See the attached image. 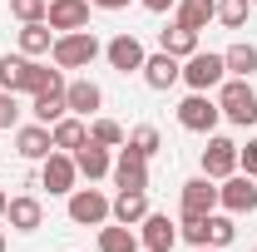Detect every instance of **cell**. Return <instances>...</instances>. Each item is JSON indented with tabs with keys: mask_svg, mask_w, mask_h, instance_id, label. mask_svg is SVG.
Listing matches in <instances>:
<instances>
[{
	"mask_svg": "<svg viewBox=\"0 0 257 252\" xmlns=\"http://www.w3.org/2000/svg\"><path fill=\"white\" fill-rule=\"evenodd\" d=\"M15 40H20V55H30V60H40V55H50V45H55V30H50L45 20H25Z\"/></svg>",
	"mask_w": 257,
	"mask_h": 252,
	"instance_id": "obj_24",
	"label": "cell"
},
{
	"mask_svg": "<svg viewBox=\"0 0 257 252\" xmlns=\"http://www.w3.org/2000/svg\"><path fill=\"white\" fill-rule=\"evenodd\" d=\"M5 218H10V227H15V232H35V227L45 222V208H40V198H30V193H20V198H10Z\"/></svg>",
	"mask_w": 257,
	"mask_h": 252,
	"instance_id": "obj_21",
	"label": "cell"
},
{
	"mask_svg": "<svg viewBox=\"0 0 257 252\" xmlns=\"http://www.w3.org/2000/svg\"><path fill=\"white\" fill-rule=\"evenodd\" d=\"M173 20L203 35V30H208V20H218V0H178V5H173Z\"/></svg>",
	"mask_w": 257,
	"mask_h": 252,
	"instance_id": "obj_23",
	"label": "cell"
},
{
	"mask_svg": "<svg viewBox=\"0 0 257 252\" xmlns=\"http://www.w3.org/2000/svg\"><path fill=\"white\" fill-rule=\"evenodd\" d=\"M252 5H257V0H252Z\"/></svg>",
	"mask_w": 257,
	"mask_h": 252,
	"instance_id": "obj_40",
	"label": "cell"
},
{
	"mask_svg": "<svg viewBox=\"0 0 257 252\" xmlns=\"http://www.w3.org/2000/svg\"><path fill=\"white\" fill-rule=\"evenodd\" d=\"M69 222H79V227H104V222H109V198L99 188H74L69 193Z\"/></svg>",
	"mask_w": 257,
	"mask_h": 252,
	"instance_id": "obj_9",
	"label": "cell"
},
{
	"mask_svg": "<svg viewBox=\"0 0 257 252\" xmlns=\"http://www.w3.org/2000/svg\"><path fill=\"white\" fill-rule=\"evenodd\" d=\"M139 5H144V10H154V15H163V10H173L178 0H139Z\"/></svg>",
	"mask_w": 257,
	"mask_h": 252,
	"instance_id": "obj_35",
	"label": "cell"
},
{
	"mask_svg": "<svg viewBox=\"0 0 257 252\" xmlns=\"http://www.w3.org/2000/svg\"><path fill=\"white\" fill-rule=\"evenodd\" d=\"M45 10H50V0H10V15L25 25V20H45Z\"/></svg>",
	"mask_w": 257,
	"mask_h": 252,
	"instance_id": "obj_32",
	"label": "cell"
},
{
	"mask_svg": "<svg viewBox=\"0 0 257 252\" xmlns=\"http://www.w3.org/2000/svg\"><path fill=\"white\" fill-rule=\"evenodd\" d=\"M237 168H242L247 178H257V139H247V149L237 144Z\"/></svg>",
	"mask_w": 257,
	"mask_h": 252,
	"instance_id": "obj_34",
	"label": "cell"
},
{
	"mask_svg": "<svg viewBox=\"0 0 257 252\" xmlns=\"http://www.w3.org/2000/svg\"><path fill=\"white\" fill-rule=\"evenodd\" d=\"M159 50H168L173 60H188L193 50H198V30H188V25H178V20H173V25L159 35Z\"/></svg>",
	"mask_w": 257,
	"mask_h": 252,
	"instance_id": "obj_27",
	"label": "cell"
},
{
	"mask_svg": "<svg viewBox=\"0 0 257 252\" xmlns=\"http://www.w3.org/2000/svg\"><path fill=\"white\" fill-rule=\"evenodd\" d=\"M50 79H60V69L30 60V55H0V89H10V94H40Z\"/></svg>",
	"mask_w": 257,
	"mask_h": 252,
	"instance_id": "obj_1",
	"label": "cell"
},
{
	"mask_svg": "<svg viewBox=\"0 0 257 252\" xmlns=\"http://www.w3.org/2000/svg\"><path fill=\"white\" fill-rule=\"evenodd\" d=\"M15 119H20V104L10 89H0V129H15Z\"/></svg>",
	"mask_w": 257,
	"mask_h": 252,
	"instance_id": "obj_33",
	"label": "cell"
},
{
	"mask_svg": "<svg viewBox=\"0 0 257 252\" xmlns=\"http://www.w3.org/2000/svg\"><path fill=\"white\" fill-rule=\"evenodd\" d=\"M15 154H20V158H30V163L50 158V154H55L50 124H25V129H15Z\"/></svg>",
	"mask_w": 257,
	"mask_h": 252,
	"instance_id": "obj_19",
	"label": "cell"
},
{
	"mask_svg": "<svg viewBox=\"0 0 257 252\" xmlns=\"http://www.w3.org/2000/svg\"><path fill=\"white\" fill-rule=\"evenodd\" d=\"M193 252H218V247H193Z\"/></svg>",
	"mask_w": 257,
	"mask_h": 252,
	"instance_id": "obj_38",
	"label": "cell"
},
{
	"mask_svg": "<svg viewBox=\"0 0 257 252\" xmlns=\"http://www.w3.org/2000/svg\"><path fill=\"white\" fill-rule=\"evenodd\" d=\"M89 5H99V10H124L128 0H89Z\"/></svg>",
	"mask_w": 257,
	"mask_h": 252,
	"instance_id": "obj_36",
	"label": "cell"
},
{
	"mask_svg": "<svg viewBox=\"0 0 257 252\" xmlns=\"http://www.w3.org/2000/svg\"><path fill=\"white\" fill-rule=\"evenodd\" d=\"M30 114H35V124H60L64 114H69V99H64V74H60V79H50L40 94H30Z\"/></svg>",
	"mask_w": 257,
	"mask_h": 252,
	"instance_id": "obj_13",
	"label": "cell"
},
{
	"mask_svg": "<svg viewBox=\"0 0 257 252\" xmlns=\"http://www.w3.org/2000/svg\"><path fill=\"white\" fill-rule=\"evenodd\" d=\"M223 79H227V64H223V55H213V50H193L188 60H183V84L198 89V94L218 89Z\"/></svg>",
	"mask_w": 257,
	"mask_h": 252,
	"instance_id": "obj_4",
	"label": "cell"
},
{
	"mask_svg": "<svg viewBox=\"0 0 257 252\" xmlns=\"http://www.w3.org/2000/svg\"><path fill=\"white\" fill-rule=\"evenodd\" d=\"M45 25H50L55 35L89 30V0H50V10H45Z\"/></svg>",
	"mask_w": 257,
	"mask_h": 252,
	"instance_id": "obj_14",
	"label": "cell"
},
{
	"mask_svg": "<svg viewBox=\"0 0 257 252\" xmlns=\"http://www.w3.org/2000/svg\"><path fill=\"white\" fill-rule=\"evenodd\" d=\"M99 55H104V45L94 40V30L55 35V45H50V60H55V69H89Z\"/></svg>",
	"mask_w": 257,
	"mask_h": 252,
	"instance_id": "obj_2",
	"label": "cell"
},
{
	"mask_svg": "<svg viewBox=\"0 0 257 252\" xmlns=\"http://www.w3.org/2000/svg\"><path fill=\"white\" fill-rule=\"evenodd\" d=\"M109 173H114L119 188H144V193H149V158L139 154V149H128V144L119 149V158H114Z\"/></svg>",
	"mask_w": 257,
	"mask_h": 252,
	"instance_id": "obj_15",
	"label": "cell"
},
{
	"mask_svg": "<svg viewBox=\"0 0 257 252\" xmlns=\"http://www.w3.org/2000/svg\"><path fill=\"white\" fill-rule=\"evenodd\" d=\"M247 10H252V0H218V20L227 30H242L247 25Z\"/></svg>",
	"mask_w": 257,
	"mask_h": 252,
	"instance_id": "obj_31",
	"label": "cell"
},
{
	"mask_svg": "<svg viewBox=\"0 0 257 252\" xmlns=\"http://www.w3.org/2000/svg\"><path fill=\"white\" fill-rule=\"evenodd\" d=\"M50 139H55V149H60V154H74V149L89 139V124H84L79 114H64L60 124H50Z\"/></svg>",
	"mask_w": 257,
	"mask_h": 252,
	"instance_id": "obj_25",
	"label": "cell"
},
{
	"mask_svg": "<svg viewBox=\"0 0 257 252\" xmlns=\"http://www.w3.org/2000/svg\"><path fill=\"white\" fill-rule=\"evenodd\" d=\"M203 173L213 183H223L227 173H237V144L223 134H208V149H203Z\"/></svg>",
	"mask_w": 257,
	"mask_h": 252,
	"instance_id": "obj_12",
	"label": "cell"
},
{
	"mask_svg": "<svg viewBox=\"0 0 257 252\" xmlns=\"http://www.w3.org/2000/svg\"><path fill=\"white\" fill-rule=\"evenodd\" d=\"M139 247L144 252H173L178 247V222L168 218V213H149V218L139 222Z\"/></svg>",
	"mask_w": 257,
	"mask_h": 252,
	"instance_id": "obj_11",
	"label": "cell"
},
{
	"mask_svg": "<svg viewBox=\"0 0 257 252\" xmlns=\"http://www.w3.org/2000/svg\"><path fill=\"white\" fill-rule=\"evenodd\" d=\"M64 99H69V114H79V119H94L99 104H104V89H99L94 79H69V84H64Z\"/></svg>",
	"mask_w": 257,
	"mask_h": 252,
	"instance_id": "obj_20",
	"label": "cell"
},
{
	"mask_svg": "<svg viewBox=\"0 0 257 252\" xmlns=\"http://www.w3.org/2000/svg\"><path fill=\"white\" fill-rule=\"evenodd\" d=\"M218 208L232 213V218L257 213V178H247V173H227L223 183H218Z\"/></svg>",
	"mask_w": 257,
	"mask_h": 252,
	"instance_id": "obj_5",
	"label": "cell"
},
{
	"mask_svg": "<svg viewBox=\"0 0 257 252\" xmlns=\"http://www.w3.org/2000/svg\"><path fill=\"white\" fill-rule=\"evenodd\" d=\"M99 252H144L139 247V227H124V222L99 227Z\"/></svg>",
	"mask_w": 257,
	"mask_h": 252,
	"instance_id": "obj_26",
	"label": "cell"
},
{
	"mask_svg": "<svg viewBox=\"0 0 257 252\" xmlns=\"http://www.w3.org/2000/svg\"><path fill=\"white\" fill-rule=\"evenodd\" d=\"M128 149H139V154H144V158H154V154H159V149H163V134H159V129H154V124H139V129H134V134H128Z\"/></svg>",
	"mask_w": 257,
	"mask_h": 252,
	"instance_id": "obj_30",
	"label": "cell"
},
{
	"mask_svg": "<svg viewBox=\"0 0 257 252\" xmlns=\"http://www.w3.org/2000/svg\"><path fill=\"white\" fill-rule=\"evenodd\" d=\"M89 139L104 144V149H124V144H128V134L114 124V119H89Z\"/></svg>",
	"mask_w": 257,
	"mask_h": 252,
	"instance_id": "obj_29",
	"label": "cell"
},
{
	"mask_svg": "<svg viewBox=\"0 0 257 252\" xmlns=\"http://www.w3.org/2000/svg\"><path fill=\"white\" fill-rule=\"evenodd\" d=\"M139 74H144V84H149V89H159V94H163V89H173V84L183 79V60H173L168 50H159V55H149V60H144Z\"/></svg>",
	"mask_w": 257,
	"mask_h": 252,
	"instance_id": "obj_16",
	"label": "cell"
},
{
	"mask_svg": "<svg viewBox=\"0 0 257 252\" xmlns=\"http://www.w3.org/2000/svg\"><path fill=\"white\" fill-rule=\"evenodd\" d=\"M218 109H223L227 124H237V129L257 124V89L247 79H223L218 84Z\"/></svg>",
	"mask_w": 257,
	"mask_h": 252,
	"instance_id": "obj_3",
	"label": "cell"
},
{
	"mask_svg": "<svg viewBox=\"0 0 257 252\" xmlns=\"http://www.w3.org/2000/svg\"><path fill=\"white\" fill-rule=\"evenodd\" d=\"M5 208H10V193L0 188V218H5Z\"/></svg>",
	"mask_w": 257,
	"mask_h": 252,
	"instance_id": "obj_37",
	"label": "cell"
},
{
	"mask_svg": "<svg viewBox=\"0 0 257 252\" xmlns=\"http://www.w3.org/2000/svg\"><path fill=\"white\" fill-rule=\"evenodd\" d=\"M178 213H183V218H208V213H218V183H213L208 173L188 178L183 193H178Z\"/></svg>",
	"mask_w": 257,
	"mask_h": 252,
	"instance_id": "obj_6",
	"label": "cell"
},
{
	"mask_svg": "<svg viewBox=\"0 0 257 252\" xmlns=\"http://www.w3.org/2000/svg\"><path fill=\"white\" fill-rule=\"evenodd\" d=\"M223 64H227V79H252L257 74V45L252 40H237L223 50Z\"/></svg>",
	"mask_w": 257,
	"mask_h": 252,
	"instance_id": "obj_22",
	"label": "cell"
},
{
	"mask_svg": "<svg viewBox=\"0 0 257 252\" xmlns=\"http://www.w3.org/2000/svg\"><path fill=\"white\" fill-rule=\"evenodd\" d=\"M218 119H223L218 99L198 94V89H193V94L183 99V104H178V124L188 129V134H213V129H218Z\"/></svg>",
	"mask_w": 257,
	"mask_h": 252,
	"instance_id": "obj_7",
	"label": "cell"
},
{
	"mask_svg": "<svg viewBox=\"0 0 257 252\" xmlns=\"http://www.w3.org/2000/svg\"><path fill=\"white\" fill-rule=\"evenodd\" d=\"M40 183L55 193V198H69L74 193V183H79V168H74V154H55L50 158H40Z\"/></svg>",
	"mask_w": 257,
	"mask_h": 252,
	"instance_id": "obj_8",
	"label": "cell"
},
{
	"mask_svg": "<svg viewBox=\"0 0 257 252\" xmlns=\"http://www.w3.org/2000/svg\"><path fill=\"white\" fill-rule=\"evenodd\" d=\"M74 168H79V178H89V183H99V178H109L114 158H109V149H104V144H94V139H84V144L74 149Z\"/></svg>",
	"mask_w": 257,
	"mask_h": 252,
	"instance_id": "obj_18",
	"label": "cell"
},
{
	"mask_svg": "<svg viewBox=\"0 0 257 252\" xmlns=\"http://www.w3.org/2000/svg\"><path fill=\"white\" fill-rule=\"evenodd\" d=\"M0 252H5V232H0Z\"/></svg>",
	"mask_w": 257,
	"mask_h": 252,
	"instance_id": "obj_39",
	"label": "cell"
},
{
	"mask_svg": "<svg viewBox=\"0 0 257 252\" xmlns=\"http://www.w3.org/2000/svg\"><path fill=\"white\" fill-rule=\"evenodd\" d=\"M109 218L124 222V227H139L149 218V193L144 188H119V198H109Z\"/></svg>",
	"mask_w": 257,
	"mask_h": 252,
	"instance_id": "obj_17",
	"label": "cell"
},
{
	"mask_svg": "<svg viewBox=\"0 0 257 252\" xmlns=\"http://www.w3.org/2000/svg\"><path fill=\"white\" fill-rule=\"evenodd\" d=\"M104 60H109V69H119V74H139L144 69V60H149V50L139 45V35H114L109 45H104Z\"/></svg>",
	"mask_w": 257,
	"mask_h": 252,
	"instance_id": "obj_10",
	"label": "cell"
},
{
	"mask_svg": "<svg viewBox=\"0 0 257 252\" xmlns=\"http://www.w3.org/2000/svg\"><path fill=\"white\" fill-rule=\"evenodd\" d=\"M208 247H218L223 252L227 242H232V237H237V227H232V213H208Z\"/></svg>",
	"mask_w": 257,
	"mask_h": 252,
	"instance_id": "obj_28",
	"label": "cell"
}]
</instances>
